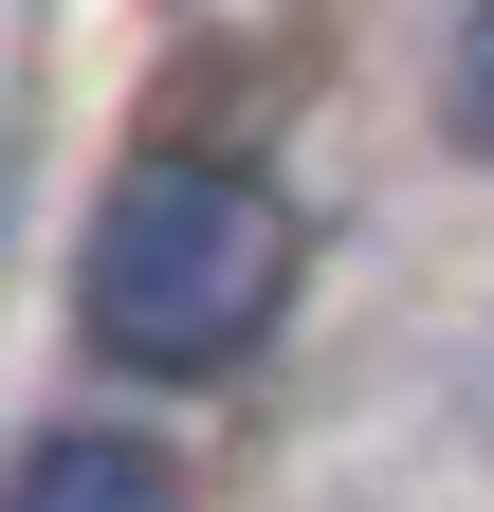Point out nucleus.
<instances>
[{"label":"nucleus","instance_id":"f257e3e1","mask_svg":"<svg viewBox=\"0 0 494 512\" xmlns=\"http://www.w3.org/2000/svg\"><path fill=\"white\" fill-rule=\"evenodd\" d=\"M293 311V220H275V183H238V165H129L92 202V256H74V330L110 366H147V384H220L238 348H257Z\"/></svg>","mask_w":494,"mask_h":512},{"label":"nucleus","instance_id":"f03ea898","mask_svg":"<svg viewBox=\"0 0 494 512\" xmlns=\"http://www.w3.org/2000/svg\"><path fill=\"white\" fill-rule=\"evenodd\" d=\"M0 512H183V476L147 458V439H37Z\"/></svg>","mask_w":494,"mask_h":512},{"label":"nucleus","instance_id":"7ed1b4c3","mask_svg":"<svg viewBox=\"0 0 494 512\" xmlns=\"http://www.w3.org/2000/svg\"><path fill=\"white\" fill-rule=\"evenodd\" d=\"M458 128H476V147H494V0H476V19H458Z\"/></svg>","mask_w":494,"mask_h":512}]
</instances>
